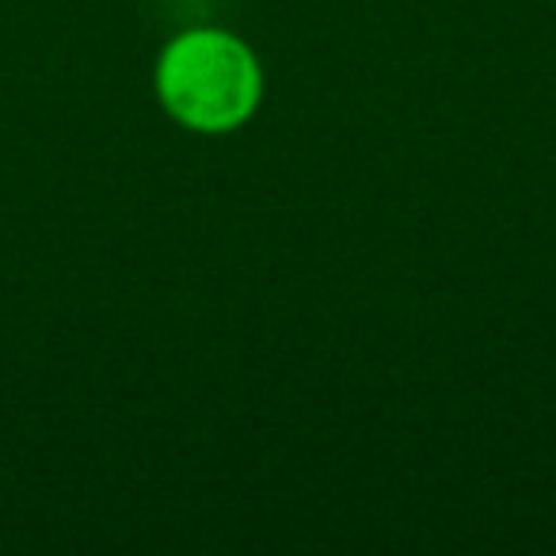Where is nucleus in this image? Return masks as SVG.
Masks as SVG:
<instances>
[{
	"label": "nucleus",
	"instance_id": "1",
	"mask_svg": "<svg viewBox=\"0 0 556 556\" xmlns=\"http://www.w3.org/2000/svg\"><path fill=\"white\" fill-rule=\"evenodd\" d=\"M260 65L225 31H187L156 62V96L176 123L202 134L240 126L260 103Z\"/></svg>",
	"mask_w": 556,
	"mask_h": 556
}]
</instances>
